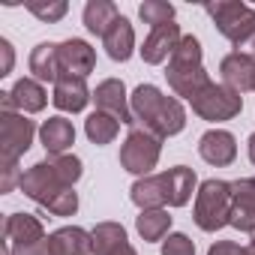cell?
<instances>
[{"label":"cell","mask_w":255,"mask_h":255,"mask_svg":"<svg viewBox=\"0 0 255 255\" xmlns=\"http://www.w3.org/2000/svg\"><path fill=\"white\" fill-rule=\"evenodd\" d=\"M129 105L135 114V126L153 132L156 138H171L186 126V108L180 105V99L165 96L156 84H138L129 96Z\"/></svg>","instance_id":"obj_1"},{"label":"cell","mask_w":255,"mask_h":255,"mask_svg":"<svg viewBox=\"0 0 255 255\" xmlns=\"http://www.w3.org/2000/svg\"><path fill=\"white\" fill-rule=\"evenodd\" d=\"M27 66H30V72H33L36 81H42V84H48V81L57 84V78L63 75V69H60V45H57V42H39V45L30 51Z\"/></svg>","instance_id":"obj_19"},{"label":"cell","mask_w":255,"mask_h":255,"mask_svg":"<svg viewBox=\"0 0 255 255\" xmlns=\"http://www.w3.org/2000/svg\"><path fill=\"white\" fill-rule=\"evenodd\" d=\"M93 99L90 87L84 84V78H75V75H60L57 84H54V93H51V102L60 108V111H84V105Z\"/></svg>","instance_id":"obj_16"},{"label":"cell","mask_w":255,"mask_h":255,"mask_svg":"<svg viewBox=\"0 0 255 255\" xmlns=\"http://www.w3.org/2000/svg\"><path fill=\"white\" fill-rule=\"evenodd\" d=\"M207 255H246V246H240L234 240H216L207 249Z\"/></svg>","instance_id":"obj_33"},{"label":"cell","mask_w":255,"mask_h":255,"mask_svg":"<svg viewBox=\"0 0 255 255\" xmlns=\"http://www.w3.org/2000/svg\"><path fill=\"white\" fill-rule=\"evenodd\" d=\"M18 186H21V192L30 201H36L39 207H45L54 216H75V210H78V192H75V186H69L48 165V159L30 165L21 174V183Z\"/></svg>","instance_id":"obj_2"},{"label":"cell","mask_w":255,"mask_h":255,"mask_svg":"<svg viewBox=\"0 0 255 255\" xmlns=\"http://www.w3.org/2000/svg\"><path fill=\"white\" fill-rule=\"evenodd\" d=\"M36 123L21 111H0V165H18L30 150Z\"/></svg>","instance_id":"obj_7"},{"label":"cell","mask_w":255,"mask_h":255,"mask_svg":"<svg viewBox=\"0 0 255 255\" xmlns=\"http://www.w3.org/2000/svg\"><path fill=\"white\" fill-rule=\"evenodd\" d=\"M129 198L141 207V210H156V207H165V180L162 174H147V177H138L129 189Z\"/></svg>","instance_id":"obj_24"},{"label":"cell","mask_w":255,"mask_h":255,"mask_svg":"<svg viewBox=\"0 0 255 255\" xmlns=\"http://www.w3.org/2000/svg\"><path fill=\"white\" fill-rule=\"evenodd\" d=\"M165 78H168V87L183 99H192L201 87L210 84V75L201 63V42L195 36H183L177 42L174 54L168 57Z\"/></svg>","instance_id":"obj_3"},{"label":"cell","mask_w":255,"mask_h":255,"mask_svg":"<svg viewBox=\"0 0 255 255\" xmlns=\"http://www.w3.org/2000/svg\"><path fill=\"white\" fill-rule=\"evenodd\" d=\"M159 153H162V138H156L153 132L141 129V126H132L129 135L120 144V168L135 177H147L153 174Z\"/></svg>","instance_id":"obj_6"},{"label":"cell","mask_w":255,"mask_h":255,"mask_svg":"<svg viewBox=\"0 0 255 255\" xmlns=\"http://www.w3.org/2000/svg\"><path fill=\"white\" fill-rule=\"evenodd\" d=\"M162 180H165V204L168 207H183V204H189L192 192H198L195 189L198 177L186 165H174V168L162 171Z\"/></svg>","instance_id":"obj_17"},{"label":"cell","mask_w":255,"mask_h":255,"mask_svg":"<svg viewBox=\"0 0 255 255\" xmlns=\"http://www.w3.org/2000/svg\"><path fill=\"white\" fill-rule=\"evenodd\" d=\"M9 99H12L15 111H21V114H36V111H42V108L48 105V90H45L42 81L24 75V78H18V81L12 84Z\"/></svg>","instance_id":"obj_20"},{"label":"cell","mask_w":255,"mask_h":255,"mask_svg":"<svg viewBox=\"0 0 255 255\" xmlns=\"http://www.w3.org/2000/svg\"><path fill=\"white\" fill-rule=\"evenodd\" d=\"M249 237H252V240H249V246H255V231H252V234H249Z\"/></svg>","instance_id":"obj_39"},{"label":"cell","mask_w":255,"mask_h":255,"mask_svg":"<svg viewBox=\"0 0 255 255\" xmlns=\"http://www.w3.org/2000/svg\"><path fill=\"white\" fill-rule=\"evenodd\" d=\"M117 132H120V120L111 117V114H105V111H93V114H87V120H84V135H87L90 144H96V147L111 144V141L117 138Z\"/></svg>","instance_id":"obj_26"},{"label":"cell","mask_w":255,"mask_h":255,"mask_svg":"<svg viewBox=\"0 0 255 255\" xmlns=\"http://www.w3.org/2000/svg\"><path fill=\"white\" fill-rule=\"evenodd\" d=\"M27 12H33L45 24H54V21H60L69 12V3L66 0H54V3H27Z\"/></svg>","instance_id":"obj_30"},{"label":"cell","mask_w":255,"mask_h":255,"mask_svg":"<svg viewBox=\"0 0 255 255\" xmlns=\"http://www.w3.org/2000/svg\"><path fill=\"white\" fill-rule=\"evenodd\" d=\"M21 174L18 165H0V192H12L15 183H21Z\"/></svg>","instance_id":"obj_32"},{"label":"cell","mask_w":255,"mask_h":255,"mask_svg":"<svg viewBox=\"0 0 255 255\" xmlns=\"http://www.w3.org/2000/svg\"><path fill=\"white\" fill-rule=\"evenodd\" d=\"M219 75H222L225 87H231L237 93H246L255 84V57L243 54V51H231L219 63Z\"/></svg>","instance_id":"obj_12"},{"label":"cell","mask_w":255,"mask_h":255,"mask_svg":"<svg viewBox=\"0 0 255 255\" xmlns=\"http://www.w3.org/2000/svg\"><path fill=\"white\" fill-rule=\"evenodd\" d=\"M162 255H195V243L189 240V234L174 231L162 240Z\"/></svg>","instance_id":"obj_31"},{"label":"cell","mask_w":255,"mask_h":255,"mask_svg":"<svg viewBox=\"0 0 255 255\" xmlns=\"http://www.w3.org/2000/svg\"><path fill=\"white\" fill-rule=\"evenodd\" d=\"M252 90H255V84H252Z\"/></svg>","instance_id":"obj_40"},{"label":"cell","mask_w":255,"mask_h":255,"mask_svg":"<svg viewBox=\"0 0 255 255\" xmlns=\"http://www.w3.org/2000/svg\"><path fill=\"white\" fill-rule=\"evenodd\" d=\"M60 69H63V75L87 78L96 69V51L90 48V42H84V39L60 42Z\"/></svg>","instance_id":"obj_15"},{"label":"cell","mask_w":255,"mask_h":255,"mask_svg":"<svg viewBox=\"0 0 255 255\" xmlns=\"http://www.w3.org/2000/svg\"><path fill=\"white\" fill-rule=\"evenodd\" d=\"M93 102H96V111H105V114L117 117L120 123L135 126V114H132L129 96H126V87H123L120 78H105V81H99L96 90H93Z\"/></svg>","instance_id":"obj_9"},{"label":"cell","mask_w":255,"mask_h":255,"mask_svg":"<svg viewBox=\"0 0 255 255\" xmlns=\"http://www.w3.org/2000/svg\"><path fill=\"white\" fill-rule=\"evenodd\" d=\"M51 255H90V231L78 225H63L48 234Z\"/></svg>","instance_id":"obj_22"},{"label":"cell","mask_w":255,"mask_h":255,"mask_svg":"<svg viewBox=\"0 0 255 255\" xmlns=\"http://www.w3.org/2000/svg\"><path fill=\"white\" fill-rule=\"evenodd\" d=\"M198 153H201V159L207 165L225 168V165H231L237 159V141L225 129H210V132H204L198 138Z\"/></svg>","instance_id":"obj_13"},{"label":"cell","mask_w":255,"mask_h":255,"mask_svg":"<svg viewBox=\"0 0 255 255\" xmlns=\"http://www.w3.org/2000/svg\"><path fill=\"white\" fill-rule=\"evenodd\" d=\"M246 147H249V162L255 165V132L249 135V144H246Z\"/></svg>","instance_id":"obj_36"},{"label":"cell","mask_w":255,"mask_h":255,"mask_svg":"<svg viewBox=\"0 0 255 255\" xmlns=\"http://www.w3.org/2000/svg\"><path fill=\"white\" fill-rule=\"evenodd\" d=\"M138 15L144 24L150 27H162V24H171L174 21V6L165 3V0H144L138 6Z\"/></svg>","instance_id":"obj_28"},{"label":"cell","mask_w":255,"mask_h":255,"mask_svg":"<svg viewBox=\"0 0 255 255\" xmlns=\"http://www.w3.org/2000/svg\"><path fill=\"white\" fill-rule=\"evenodd\" d=\"M189 105H192V111H195L201 120L219 123V120H231V117H237V114L243 111V96H240L237 90L225 87V84L210 81L207 87H201V90L189 99Z\"/></svg>","instance_id":"obj_8"},{"label":"cell","mask_w":255,"mask_h":255,"mask_svg":"<svg viewBox=\"0 0 255 255\" xmlns=\"http://www.w3.org/2000/svg\"><path fill=\"white\" fill-rule=\"evenodd\" d=\"M0 51H3V66H0V75H9L12 63H15V51L9 45V39H0Z\"/></svg>","instance_id":"obj_35"},{"label":"cell","mask_w":255,"mask_h":255,"mask_svg":"<svg viewBox=\"0 0 255 255\" xmlns=\"http://www.w3.org/2000/svg\"><path fill=\"white\" fill-rule=\"evenodd\" d=\"M39 141H42V147H45L48 156L51 153H66L75 144V126H72V120H66L60 114L42 120V126H39Z\"/></svg>","instance_id":"obj_18"},{"label":"cell","mask_w":255,"mask_h":255,"mask_svg":"<svg viewBox=\"0 0 255 255\" xmlns=\"http://www.w3.org/2000/svg\"><path fill=\"white\" fill-rule=\"evenodd\" d=\"M102 45H105V54H108L111 60H117V63L129 60L132 51H135V30H132L129 18L120 15V18L111 24V30L102 36Z\"/></svg>","instance_id":"obj_21"},{"label":"cell","mask_w":255,"mask_h":255,"mask_svg":"<svg viewBox=\"0 0 255 255\" xmlns=\"http://www.w3.org/2000/svg\"><path fill=\"white\" fill-rule=\"evenodd\" d=\"M48 165L69 183V186H75L78 180H81V174H84V165H81V159L78 156H72V153H51L48 156Z\"/></svg>","instance_id":"obj_29"},{"label":"cell","mask_w":255,"mask_h":255,"mask_svg":"<svg viewBox=\"0 0 255 255\" xmlns=\"http://www.w3.org/2000/svg\"><path fill=\"white\" fill-rule=\"evenodd\" d=\"M180 39H183V33H180V27L171 21V24H162V27H150V33H147V39H144V45H141L138 51H141L144 63L159 66V63H165V60L174 54V48H177Z\"/></svg>","instance_id":"obj_11"},{"label":"cell","mask_w":255,"mask_h":255,"mask_svg":"<svg viewBox=\"0 0 255 255\" xmlns=\"http://www.w3.org/2000/svg\"><path fill=\"white\" fill-rule=\"evenodd\" d=\"M192 219L201 231H219L228 225L231 219V183L210 177L198 186L195 192V207H192Z\"/></svg>","instance_id":"obj_5"},{"label":"cell","mask_w":255,"mask_h":255,"mask_svg":"<svg viewBox=\"0 0 255 255\" xmlns=\"http://www.w3.org/2000/svg\"><path fill=\"white\" fill-rule=\"evenodd\" d=\"M246 255H255V246H246Z\"/></svg>","instance_id":"obj_38"},{"label":"cell","mask_w":255,"mask_h":255,"mask_svg":"<svg viewBox=\"0 0 255 255\" xmlns=\"http://www.w3.org/2000/svg\"><path fill=\"white\" fill-rule=\"evenodd\" d=\"M117 18H120V12H117V6L111 0H90L84 6V27L90 33H96V36H105Z\"/></svg>","instance_id":"obj_25"},{"label":"cell","mask_w":255,"mask_h":255,"mask_svg":"<svg viewBox=\"0 0 255 255\" xmlns=\"http://www.w3.org/2000/svg\"><path fill=\"white\" fill-rule=\"evenodd\" d=\"M237 231H255V177L231 180V219Z\"/></svg>","instance_id":"obj_10"},{"label":"cell","mask_w":255,"mask_h":255,"mask_svg":"<svg viewBox=\"0 0 255 255\" xmlns=\"http://www.w3.org/2000/svg\"><path fill=\"white\" fill-rule=\"evenodd\" d=\"M135 228L141 234V240L147 243H156V240H165L168 231H171V216L165 207H156V210H141L138 219H135Z\"/></svg>","instance_id":"obj_27"},{"label":"cell","mask_w":255,"mask_h":255,"mask_svg":"<svg viewBox=\"0 0 255 255\" xmlns=\"http://www.w3.org/2000/svg\"><path fill=\"white\" fill-rule=\"evenodd\" d=\"M114 255H138V252H135V246H132V243H126V246H123L120 252H114Z\"/></svg>","instance_id":"obj_37"},{"label":"cell","mask_w":255,"mask_h":255,"mask_svg":"<svg viewBox=\"0 0 255 255\" xmlns=\"http://www.w3.org/2000/svg\"><path fill=\"white\" fill-rule=\"evenodd\" d=\"M204 12L213 18L216 30L234 45V51L252 54L255 57V9L237 0H216L207 3Z\"/></svg>","instance_id":"obj_4"},{"label":"cell","mask_w":255,"mask_h":255,"mask_svg":"<svg viewBox=\"0 0 255 255\" xmlns=\"http://www.w3.org/2000/svg\"><path fill=\"white\" fill-rule=\"evenodd\" d=\"M39 240H45V228H42V222L33 213H9L6 216V222H3V243H9L12 249H21V246L39 243Z\"/></svg>","instance_id":"obj_14"},{"label":"cell","mask_w":255,"mask_h":255,"mask_svg":"<svg viewBox=\"0 0 255 255\" xmlns=\"http://www.w3.org/2000/svg\"><path fill=\"white\" fill-rule=\"evenodd\" d=\"M9 249H12V246H9ZM12 255H51V249H48V237L39 240V243H30V246L12 249Z\"/></svg>","instance_id":"obj_34"},{"label":"cell","mask_w":255,"mask_h":255,"mask_svg":"<svg viewBox=\"0 0 255 255\" xmlns=\"http://www.w3.org/2000/svg\"><path fill=\"white\" fill-rule=\"evenodd\" d=\"M126 243L129 237L120 222H96V228L90 231V255H114Z\"/></svg>","instance_id":"obj_23"}]
</instances>
